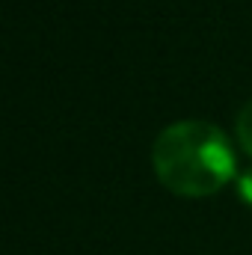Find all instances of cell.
Wrapping results in <instances>:
<instances>
[{
    "mask_svg": "<svg viewBox=\"0 0 252 255\" xmlns=\"http://www.w3.org/2000/svg\"><path fill=\"white\" fill-rule=\"evenodd\" d=\"M238 193H241V199H244L247 205H252V166L238 175Z\"/></svg>",
    "mask_w": 252,
    "mask_h": 255,
    "instance_id": "3",
    "label": "cell"
},
{
    "mask_svg": "<svg viewBox=\"0 0 252 255\" xmlns=\"http://www.w3.org/2000/svg\"><path fill=\"white\" fill-rule=\"evenodd\" d=\"M235 128H238V142H241V148H244L247 154H252V98L238 110Z\"/></svg>",
    "mask_w": 252,
    "mask_h": 255,
    "instance_id": "2",
    "label": "cell"
},
{
    "mask_svg": "<svg viewBox=\"0 0 252 255\" xmlns=\"http://www.w3.org/2000/svg\"><path fill=\"white\" fill-rule=\"evenodd\" d=\"M151 163L166 190L202 199L232 181L235 148L217 125L202 119H181L157 133Z\"/></svg>",
    "mask_w": 252,
    "mask_h": 255,
    "instance_id": "1",
    "label": "cell"
}]
</instances>
